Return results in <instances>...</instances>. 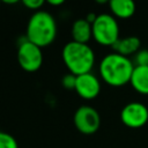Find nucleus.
<instances>
[{
    "label": "nucleus",
    "mask_w": 148,
    "mask_h": 148,
    "mask_svg": "<svg viewBox=\"0 0 148 148\" xmlns=\"http://www.w3.org/2000/svg\"><path fill=\"white\" fill-rule=\"evenodd\" d=\"M140 46H141V40L138 36H126L119 38L112 45V49L116 53L130 58V56L135 54L140 50Z\"/></svg>",
    "instance_id": "nucleus-9"
},
{
    "label": "nucleus",
    "mask_w": 148,
    "mask_h": 148,
    "mask_svg": "<svg viewBox=\"0 0 148 148\" xmlns=\"http://www.w3.org/2000/svg\"><path fill=\"white\" fill-rule=\"evenodd\" d=\"M0 148H18V143L9 133L0 132Z\"/></svg>",
    "instance_id": "nucleus-13"
},
{
    "label": "nucleus",
    "mask_w": 148,
    "mask_h": 148,
    "mask_svg": "<svg viewBox=\"0 0 148 148\" xmlns=\"http://www.w3.org/2000/svg\"><path fill=\"white\" fill-rule=\"evenodd\" d=\"M120 120L130 128H140L148 123V108L140 102H130L121 109Z\"/></svg>",
    "instance_id": "nucleus-7"
},
{
    "label": "nucleus",
    "mask_w": 148,
    "mask_h": 148,
    "mask_svg": "<svg viewBox=\"0 0 148 148\" xmlns=\"http://www.w3.org/2000/svg\"><path fill=\"white\" fill-rule=\"evenodd\" d=\"M74 90L80 97L84 99H92L97 97L101 91V82L98 77L91 72L77 75Z\"/></svg>",
    "instance_id": "nucleus-8"
},
{
    "label": "nucleus",
    "mask_w": 148,
    "mask_h": 148,
    "mask_svg": "<svg viewBox=\"0 0 148 148\" xmlns=\"http://www.w3.org/2000/svg\"><path fill=\"white\" fill-rule=\"evenodd\" d=\"M72 40L77 43H84L88 44L90 38L92 37V27L91 23H89L86 18H77L73 22L72 29Z\"/></svg>",
    "instance_id": "nucleus-10"
},
{
    "label": "nucleus",
    "mask_w": 148,
    "mask_h": 148,
    "mask_svg": "<svg viewBox=\"0 0 148 148\" xmlns=\"http://www.w3.org/2000/svg\"><path fill=\"white\" fill-rule=\"evenodd\" d=\"M130 84L136 92L148 95V66H134Z\"/></svg>",
    "instance_id": "nucleus-11"
},
{
    "label": "nucleus",
    "mask_w": 148,
    "mask_h": 148,
    "mask_svg": "<svg viewBox=\"0 0 148 148\" xmlns=\"http://www.w3.org/2000/svg\"><path fill=\"white\" fill-rule=\"evenodd\" d=\"M3 2H5V3H9V5H10V3H17V1H16V0H12V1H8V0H5Z\"/></svg>",
    "instance_id": "nucleus-18"
},
{
    "label": "nucleus",
    "mask_w": 148,
    "mask_h": 148,
    "mask_svg": "<svg viewBox=\"0 0 148 148\" xmlns=\"http://www.w3.org/2000/svg\"><path fill=\"white\" fill-rule=\"evenodd\" d=\"M134 66H148V50L140 49L134 54Z\"/></svg>",
    "instance_id": "nucleus-14"
},
{
    "label": "nucleus",
    "mask_w": 148,
    "mask_h": 148,
    "mask_svg": "<svg viewBox=\"0 0 148 148\" xmlns=\"http://www.w3.org/2000/svg\"><path fill=\"white\" fill-rule=\"evenodd\" d=\"M73 120L76 130L83 134H94L101 126L99 113L90 105H81L77 108Z\"/></svg>",
    "instance_id": "nucleus-6"
},
{
    "label": "nucleus",
    "mask_w": 148,
    "mask_h": 148,
    "mask_svg": "<svg viewBox=\"0 0 148 148\" xmlns=\"http://www.w3.org/2000/svg\"><path fill=\"white\" fill-rule=\"evenodd\" d=\"M25 37L39 47L50 45L57 37L56 18L46 10L35 12L28 21Z\"/></svg>",
    "instance_id": "nucleus-2"
},
{
    "label": "nucleus",
    "mask_w": 148,
    "mask_h": 148,
    "mask_svg": "<svg viewBox=\"0 0 148 148\" xmlns=\"http://www.w3.org/2000/svg\"><path fill=\"white\" fill-rule=\"evenodd\" d=\"M61 57L69 73L76 76L90 73L95 65V52L84 43H77L74 40L68 42L62 47Z\"/></svg>",
    "instance_id": "nucleus-3"
},
{
    "label": "nucleus",
    "mask_w": 148,
    "mask_h": 148,
    "mask_svg": "<svg viewBox=\"0 0 148 148\" xmlns=\"http://www.w3.org/2000/svg\"><path fill=\"white\" fill-rule=\"evenodd\" d=\"M23 5L29 8V9H32V10H39L40 7L44 5V1L43 0H23L22 1Z\"/></svg>",
    "instance_id": "nucleus-16"
},
{
    "label": "nucleus",
    "mask_w": 148,
    "mask_h": 148,
    "mask_svg": "<svg viewBox=\"0 0 148 148\" xmlns=\"http://www.w3.org/2000/svg\"><path fill=\"white\" fill-rule=\"evenodd\" d=\"M47 2L52 6H60V5L64 3V0H49Z\"/></svg>",
    "instance_id": "nucleus-17"
},
{
    "label": "nucleus",
    "mask_w": 148,
    "mask_h": 148,
    "mask_svg": "<svg viewBox=\"0 0 148 148\" xmlns=\"http://www.w3.org/2000/svg\"><path fill=\"white\" fill-rule=\"evenodd\" d=\"M75 82H76V75H74L72 73H68L61 77V84L66 89H74Z\"/></svg>",
    "instance_id": "nucleus-15"
},
{
    "label": "nucleus",
    "mask_w": 148,
    "mask_h": 148,
    "mask_svg": "<svg viewBox=\"0 0 148 148\" xmlns=\"http://www.w3.org/2000/svg\"><path fill=\"white\" fill-rule=\"evenodd\" d=\"M91 27L92 38L101 45L112 47V45L120 38L119 24L117 22V18L112 14H98Z\"/></svg>",
    "instance_id": "nucleus-4"
},
{
    "label": "nucleus",
    "mask_w": 148,
    "mask_h": 148,
    "mask_svg": "<svg viewBox=\"0 0 148 148\" xmlns=\"http://www.w3.org/2000/svg\"><path fill=\"white\" fill-rule=\"evenodd\" d=\"M17 61L20 66L27 72H36L43 64L42 47L24 38L18 43L17 46Z\"/></svg>",
    "instance_id": "nucleus-5"
},
{
    "label": "nucleus",
    "mask_w": 148,
    "mask_h": 148,
    "mask_svg": "<svg viewBox=\"0 0 148 148\" xmlns=\"http://www.w3.org/2000/svg\"><path fill=\"white\" fill-rule=\"evenodd\" d=\"M109 7L112 15L118 18H130L135 13V3L132 0H111Z\"/></svg>",
    "instance_id": "nucleus-12"
},
{
    "label": "nucleus",
    "mask_w": 148,
    "mask_h": 148,
    "mask_svg": "<svg viewBox=\"0 0 148 148\" xmlns=\"http://www.w3.org/2000/svg\"><path fill=\"white\" fill-rule=\"evenodd\" d=\"M133 69V61L116 52L104 56L98 66L102 80L111 87H123L130 83Z\"/></svg>",
    "instance_id": "nucleus-1"
}]
</instances>
